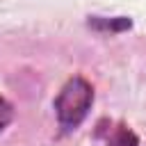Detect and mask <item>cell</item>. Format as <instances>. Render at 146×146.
<instances>
[{
  "mask_svg": "<svg viewBox=\"0 0 146 146\" xmlns=\"http://www.w3.org/2000/svg\"><path fill=\"white\" fill-rule=\"evenodd\" d=\"M87 27L96 32H110V34H121L132 30V18L130 16H98L89 14L87 16Z\"/></svg>",
  "mask_w": 146,
  "mask_h": 146,
  "instance_id": "obj_3",
  "label": "cell"
},
{
  "mask_svg": "<svg viewBox=\"0 0 146 146\" xmlns=\"http://www.w3.org/2000/svg\"><path fill=\"white\" fill-rule=\"evenodd\" d=\"M14 116H16L14 105H11V103H9L5 96H0V132H2V130H7V128L11 125Z\"/></svg>",
  "mask_w": 146,
  "mask_h": 146,
  "instance_id": "obj_4",
  "label": "cell"
},
{
  "mask_svg": "<svg viewBox=\"0 0 146 146\" xmlns=\"http://www.w3.org/2000/svg\"><path fill=\"white\" fill-rule=\"evenodd\" d=\"M94 137L103 141V146H139V137L119 121H110V119H100L96 123Z\"/></svg>",
  "mask_w": 146,
  "mask_h": 146,
  "instance_id": "obj_2",
  "label": "cell"
},
{
  "mask_svg": "<svg viewBox=\"0 0 146 146\" xmlns=\"http://www.w3.org/2000/svg\"><path fill=\"white\" fill-rule=\"evenodd\" d=\"M94 84L84 75H71L52 98V110L59 128L64 132H73L82 125V121L89 116L94 107Z\"/></svg>",
  "mask_w": 146,
  "mask_h": 146,
  "instance_id": "obj_1",
  "label": "cell"
}]
</instances>
